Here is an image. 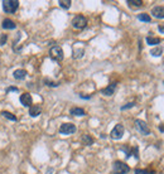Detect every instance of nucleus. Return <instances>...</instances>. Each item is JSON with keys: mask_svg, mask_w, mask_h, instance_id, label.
Returning <instances> with one entry per match:
<instances>
[{"mask_svg": "<svg viewBox=\"0 0 164 174\" xmlns=\"http://www.w3.org/2000/svg\"><path fill=\"white\" fill-rule=\"evenodd\" d=\"M130 171V166L120 160L114 161L112 164V174H128Z\"/></svg>", "mask_w": 164, "mask_h": 174, "instance_id": "obj_1", "label": "nucleus"}, {"mask_svg": "<svg viewBox=\"0 0 164 174\" xmlns=\"http://www.w3.org/2000/svg\"><path fill=\"white\" fill-rule=\"evenodd\" d=\"M19 8V2L18 0H4L3 2V9L8 14H13L18 10Z\"/></svg>", "mask_w": 164, "mask_h": 174, "instance_id": "obj_2", "label": "nucleus"}, {"mask_svg": "<svg viewBox=\"0 0 164 174\" xmlns=\"http://www.w3.org/2000/svg\"><path fill=\"white\" fill-rule=\"evenodd\" d=\"M72 27L77 30H82L87 27V19L84 15H76L72 19Z\"/></svg>", "mask_w": 164, "mask_h": 174, "instance_id": "obj_3", "label": "nucleus"}, {"mask_svg": "<svg viewBox=\"0 0 164 174\" xmlns=\"http://www.w3.org/2000/svg\"><path fill=\"white\" fill-rule=\"evenodd\" d=\"M49 57L56 61V62H61L63 58H64V53H63V49L59 47V46H53L51 49H49Z\"/></svg>", "mask_w": 164, "mask_h": 174, "instance_id": "obj_4", "label": "nucleus"}, {"mask_svg": "<svg viewBox=\"0 0 164 174\" xmlns=\"http://www.w3.org/2000/svg\"><path fill=\"white\" fill-rule=\"evenodd\" d=\"M135 129H136L141 135H144V136L150 135V129H149L148 124H146L145 121H143V120H139V119L135 120Z\"/></svg>", "mask_w": 164, "mask_h": 174, "instance_id": "obj_5", "label": "nucleus"}, {"mask_svg": "<svg viewBox=\"0 0 164 174\" xmlns=\"http://www.w3.org/2000/svg\"><path fill=\"white\" fill-rule=\"evenodd\" d=\"M124 131H125L124 125L118 124V125H115V128L111 130V133H110V138L114 139V140H120V139L123 138V135H124Z\"/></svg>", "mask_w": 164, "mask_h": 174, "instance_id": "obj_6", "label": "nucleus"}, {"mask_svg": "<svg viewBox=\"0 0 164 174\" xmlns=\"http://www.w3.org/2000/svg\"><path fill=\"white\" fill-rule=\"evenodd\" d=\"M76 125H73L72 122H64L59 126V133L63 135H69V134H74L76 133Z\"/></svg>", "mask_w": 164, "mask_h": 174, "instance_id": "obj_7", "label": "nucleus"}, {"mask_svg": "<svg viewBox=\"0 0 164 174\" xmlns=\"http://www.w3.org/2000/svg\"><path fill=\"white\" fill-rule=\"evenodd\" d=\"M19 100H20V104H22L24 107H30V106H32V104H33L32 95H30V94H28V92L22 94V95H20V97H19Z\"/></svg>", "mask_w": 164, "mask_h": 174, "instance_id": "obj_8", "label": "nucleus"}, {"mask_svg": "<svg viewBox=\"0 0 164 174\" xmlns=\"http://www.w3.org/2000/svg\"><path fill=\"white\" fill-rule=\"evenodd\" d=\"M116 87H118V83L116 82H112L107 87H105V89L101 90V94L104 96H112L115 94V91H116Z\"/></svg>", "mask_w": 164, "mask_h": 174, "instance_id": "obj_9", "label": "nucleus"}, {"mask_svg": "<svg viewBox=\"0 0 164 174\" xmlns=\"http://www.w3.org/2000/svg\"><path fill=\"white\" fill-rule=\"evenodd\" d=\"M151 14L154 18L156 19H163L164 18V7H160V5H156L151 9Z\"/></svg>", "mask_w": 164, "mask_h": 174, "instance_id": "obj_10", "label": "nucleus"}, {"mask_svg": "<svg viewBox=\"0 0 164 174\" xmlns=\"http://www.w3.org/2000/svg\"><path fill=\"white\" fill-rule=\"evenodd\" d=\"M41 112H42V107H41V105H32V106L29 107V115H30L32 117H37V116H39Z\"/></svg>", "mask_w": 164, "mask_h": 174, "instance_id": "obj_11", "label": "nucleus"}, {"mask_svg": "<svg viewBox=\"0 0 164 174\" xmlns=\"http://www.w3.org/2000/svg\"><path fill=\"white\" fill-rule=\"evenodd\" d=\"M2 27L4 28V29H9V30H12V29H15V27H17V24H15V22L14 20H12V19H4L3 20V23H2Z\"/></svg>", "mask_w": 164, "mask_h": 174, "instance_id": "obj_12", "label": "nucleus"}, {"mask_svg": "<svg viewBox=\"0 0 164 174\" xmlns=\"http://www.w3.org/2000/svg\"><path fill=\"white\" fill-rule=\"evenodd\" d=\"M27 74H28V73H27L25 69H15V71L13 72V77H14L15 79H19V81L25 79Z\"/></svg>", "mask_w": 164, "mask_h": 174, "instance_id": "obj_13", "label": "nucleus"}, {"mask_svg": "<svg viewBox=\"0 0 164 174\" xmlns=\"http://www.w3.org/2000/svg\"><path fill=\"white\" fill-rule=\"evenodd\" d=\"M94 138L91 136V135H89V134H84L81 136V143L84 144V145H86V146H90V145H92L94 144Z\"/></svg>", "mask_w": 164, "mask_h": 174, "instance_id": "obj_14", "label": "nucleus"}, {"mask_svg": "<svg viewBox=\"0 0 164 174\" xmlns=\"http://www.w3.org/2000/svg\"><path fill=\"white\" fill-rule=\"evenodd\" d=\"M69 114L73 115V116H85V115H86L85 110L81 109V107H72V109L69 110Z\"/></svg>", "mask_w": 164, "mask_h": 174, "instance_id": "obj_15", "label": "nucleus"}, {"mask_svg": "<svg viewBox=\"0 0 164 174\" xmlns=\"http://www.w3.org/2000/svg\"><path fill=\"white\" fill-rule=\"evenodd\" d=\"M128 5L130 7V8H133V9H136V8H140V7H143V2L141 0H128Z\"/></svg>", "mask_w": 164, "mask_h": 174, "instance_id": "obj_16", "label": "nucleus"}, {"mask_svg": "<svg viewBox=\"0 0 164 174\" xmlns=\"http://www.w3.org/2000/svg\"><path fill=\"white\" fill-rule=\"evenodd\" d=\"M146 43H148L149 46H156V44L160 43V38L153 37V35H148V37H146Z\"/></svg>", "mask_w": 164, "mask_h": 174, "instance_id": "obj_17", "label": "nucleus"}, {"mask_svg": "<svg viewBox=\"0 0 164 174\" xmlns=\"http://www.w3.org/2000/svg\"><path fill=\"white\" fill-rule=\"evenodd\" d=\"M150 54H151L153 57H160V56L163 54V47L158 46V47L153 48V49L150 51Z\"/></svg>", "mask_w": 164, "mask_h": 174, "instance_id": "obj_18", "label": "nucleus"}, {"mask_svg": "<svg viewBox=\"0 0 164 174\" xmlns=\"http://www.w3.org/2000/svg\"><path fill=\"white\" fill-rule=\"evenodd\" d=\"M2 115L5 117V119H8V120H10V121H17L18 119H17V116L15 115H13L12 112H9V111H2Z\"/></svg>", "mask_w": 164, "mask_h": 174, "instance_id": "obj_19", "label": "nucleus"}, {"mask_svg": "<svg viewBox=\"0 0 164 174\" xmlns=\"http://www.w3.org/2000/svg\"><path fill=\"white\" fill-rule=\"evenodd\" d=\"M58 4H59V7H61V8H63V9H69V8H71L72 2H71V0H59Z\"/></svg>", "mask_w": 164, "mask_h": 174, "instance_id": "obj_20", "label": "nucleus"}, {"mask_svg": "<svg viewBox=\"0 0 164 174\" xmlns=\"http://www.w3.org/2000/svg\"><path fill=\"white\" fill-rule=\"evenodd\" d=\"M138 19H139L140 22H145V23H149V22L151 20L150 15L146 14V13H141V14H139V15H138Z\"/></svg>", "mask_w": 164, "mask_h": 174, "instance_id": "obj_21", "label": "nucleus"}, {"mask_svg": "<svg viewBox=\"0 0 164 174\" xmlns=\"http://www.w3.org/2000/svg\"><path fill=\"white\" fill-rule=\"evenodd\" d=\"M120 150L125 153V156H126V158H130V156H131V148H130V146H128V145H123V146L120 148Z\"/></svg>", "mask_w": 164, "mask_h": 174, "instance_id": "obj_22", "label": "nucleus"}, {"mask_svg": "<svg viewBox=\"0 0 164 174\" xmlns=\"http://www.w3.org/2000/svg\"><path fill=\"white\" fill-rule=\"evenodd\" d=\"M85 53V49L81 48V49H74L73 51V58H81Z\"/></svg>", "mask_w": 164, "mask_h": 174, "instance_id": "obj_23", "label": "nucleus"}, {"mask_svg": "<svg viewBox=\"0 0 164 174\" xmlns=\"http://www.w3.org/2000/svg\"><path fill=\"white\" fill-rule=\"evenodd\" d=\"M135 174H155V171L149 169H135Z\"/></svg>", "mask_w": 164, "mask_h": 174, "instance_id": "obj_24", "label": "nucleus"}, {"mask_svg": "<svg viewBox=\"0 0 164 174\" xmlns=\"http://www.w3.org/2000/svg\"><path fill=\"white\" fill-rule=\"evenodd\" d=\"M44 83H46L47 86H49V87H57V86H59V83L53 82V81H51V79H48V78H44Z\"/></svg>", "mask_w": 164, "mask_h": 174, "instance_id": "obj_25", "label": "nucleus"}, {"mask_svg": "<svg viewBox=\"0 0 164 174\" xmlns=\"http://www.w3.org/2000/svg\"><path fill=\"white\" fill-rule=\"evenodd\" d=\"M135 106V102H128V104H125L124 106H121V110L124 111V110H128V109H131V107H134Z\"/></svg>", "mask_w": 164, "mask_h": 174, "instance_id": "obj_26", "label": "nucleus"}, {"mask_svg": "<svg viewBox=\"0 0 164 174\" xmlns=\"http://www.w3.org/2000/svg\"><path fill=\"white\" fill-rule=\"evenodd\" d=\"M8 41V34H2V37H0V46H4Z\"/></svg>", "mask_w": 164, "mask_h": 174, "instance_id": "obj_27", "label": "nucleus"}, {"mask_svg": "<svg viewBox=\"0 0 164 174\" xmlns=\"http://www.w3.org/2000/svg\"><path fill=\"white\" fill-rule=\"evenodd\" d=\"M12 91H14V92H18L19 90H18V87H13V86H12V87H8V89L5 90V92H7V94H9V92H12Z\"/></svg>", "mask_w": 164, "mask_h": 174, "instance_id": "obj_28", "label": "nucleus"}, {"mask_svg": "<svg viewBox=\"0 0 164 174\" xmlns=\"http://www.w3.org/2000/svg\"><path fill=\"white\" fill-rule=\"evenodd\" d=\"M158 30H159L160 33L164 34V25H159V27H158Z\"/></svg>", "mask_w": 164, "mask_h": 174, "instance_id": "obj_29", "label": "nucleus"}, {"mask_svg": "<svg viewBox=\"0 0 164 174\" xmlns=\"http://www.w3.org/2000/svg\"><path fill=\"white\" fill-rule=\"evenodd\" d=\"M159 131H160V133H164V122L159 125Z\"/></svg>", "mask_w": 164, "mask_h": 174, "instance_id": "obj_30", "label": "nucleus"}, {"mask_svg": "<svg viewBox=\"0 0 164 174\" xmlns=\"http://www.w3.org/2000/svg\"><path fill=\"white\" fill-rule=\"evenodd\" d=\"M163 84H164V81H163Z\"/></svg>", "mask_w": 164, "mask_h": 174, "instance_id": "obj_31", "label": "nucleus"}]
</instances>
